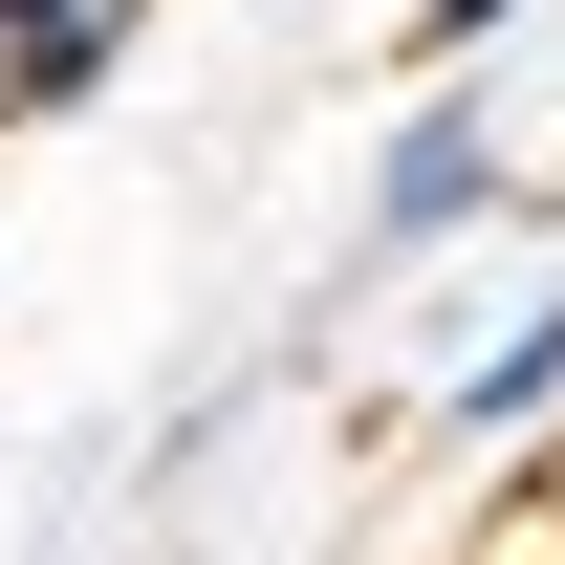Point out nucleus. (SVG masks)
I'll return each mask as SVG.
<instances>
[{"label":"nucleus","mask_w":565,"mask_h":565,"mask_svg":"<svg viewBox=\"0 0 565 565\" xmlns=\"http://www.w3.org/2000/svg\"><path fill=\"white\" fill-rule=\"evenodd\" d=\"M435 435H457V457H544V435H565V262L435 370Z\"/></svg>","instance_id":"nucleus-2"},{"label":"nucleus","mask_w":565,"mask_h":565,"mask_svg":"<svg viewBox=\"0 0 565 565\" xmlns=\"http://www.w3.org/2000/svg\"><path fill=\"white\" fill-rule=\"evenodd\" d=\"M457 565H565V435H544V479L500 500V522H479V544H457Z\"/></svg>","instance_id":"nucleus-5"},{"label":"nucleus","mask_w":565,"mask_h":565,"mask_svg":"<svg viewBox=\"0 0 565 565\" xmlns=\"http://www.w3.org/2000/svg\"><path fill=\"white\" fill-rule=\"evenodd\" d=\"M131 44H152V0H0V131H66Z\"/></svg>","instance_id":"nucleus-3"},{"label":"nucleus","mask_w":565,"mask_h":565,"mask_svg":"<svg viewBox=\"0 0 565 565\" xmlns=\"http://www.w3.org/2000/svg\"><path fill=\"white\" fill-rule=\"evenodd\" d=\"M500 196H522V152H500L479 87H414V109L370 131V262H435V239H479Z\"/></svg>","instance_id":"nucleus-1"},{"label":"nucleus","mask_w":565,"mask_h":565,"mask_svg":"<svg viewBox=\"0 0 565 565\" xmlns=\"http://www.w3.org/2000/svg\"><path fill=\"white\" fill-rule=\"evenodd\" d=\"M522 22H544V0H414L392 66H414V87H479V44H522Z\"/></svg>","instance_id":"nucleus-4"}]
</instances>
